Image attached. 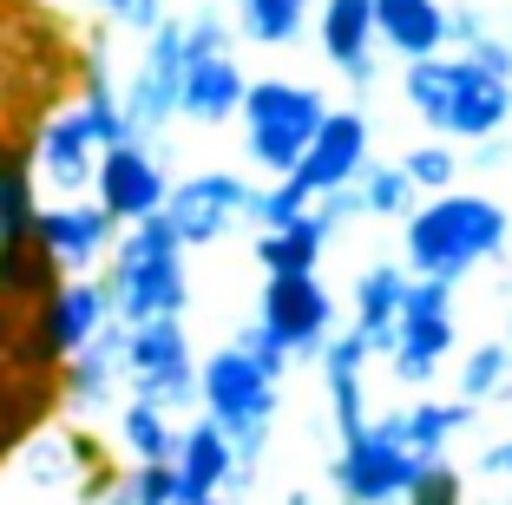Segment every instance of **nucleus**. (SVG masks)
Returning <instances> with one entry per match:
<instances>
[{
	"label": "nucleus",
	"instance_id": "nucleus-29",
	"mask_svg": "<svg viewBox=\"0 0 512 505\" xmlns=\"http://www.w3.org/2000/svg\"><path fill=\"white\" fill-rule=\"evenodd\" d=\"M401 178L414 184V197H440V191H460V171H467V158H460V145H440V138H427V145L401 151Z\"/></svg>",
	"mask_w": 512,
	"mask_h": 505
},
{
	"label": "nucleus",
	"instance_id": "nucleus-21",
	"mask_svg": "<svg viewBox=\"0 0 512 505\" xmlns=\"http://www.w3.org/2000/svg\"><path fill=\"white\" fill-rule=\"evenodd\" d=\"M375 7V46L394 60H427L447 53V7L440 0H368Z\"/></svg>",
	"mask_w": 512,
	"mask_h": 505
},
{
	"label": "nucleus",
	"instance_id": "nucleus-40",
	"mask_svg": "<svg viewBox=\"0 0 512 505\" xmlns=\"http://www.w3.org/2000/svg\"><path fill=\"white\" fill-rule=\"evenodd\" d=\"M467 505H512V486H506V492L493 486V492H486V499H467Z\"/></svg>",
	"mask_w": 512,
	"mask_h": 505
},
{
	"label": "nucleus",
	"instance_id": "nucleus-13",
	"mask_svg": "<svg viewBox=\"0 0 512 505\" xmlns=\"http://www.w3.org/2000/svg\"><path fill=\"white\" fill-rule=\"evenodd\" d=\"M165 191H171V171H165V151L158 145H138V138H125V145L99 151V171H92V204L106 210L112 223H145L165 210Z\"/></svg>",
	"mask_w": 512,
	"mask_h": 505
},
{
	"label": "nucleus",
	"instance_id": "nucleus-1",
	"mask_svg": "<svg viewBox=\"0 0 512 505\" xmlns=\"http://www.w3.org/2000/svg\"><path fill=\"white\" fill-rule=\"evenodd\" d=\"M512 243V217L486 191H440L401 217V269L421 283H460L480 263H499Z\"/></svg>",
	"mask_w": 512,
	"mask_h": 505
},
{
	"label": "nucleus",
	"instance_id": "nucleus-20",
	"mask_svg": "<svg viewBox=\"0 0 512 505\" xmlns=\"http://www.w3.org/2000/svg\"><path fill=\"white\" fill-rule=\"evenodd\" d=\"M171 473H178L184 499H217V492H230V479H237V453H230V440L211 427L204 414L178 420V453H171Z\"/></svg>",
	"mask_w": 512,
	"mask_h": 505
},
{
	"label": "nucleus",
	"instance_id": "nucleus-37",
	"mask_svg": "<svg viewBox=\"0 0 512 505\" xmlns=\"http://www.w3.org/2000/svg\"><path fill=\"white\" fill-rule=\"evenodd\" d=\"M473 473H480V479H499V486H512V433H499V440H486L480 453H473Z\"/></svg>",
	"mask_w": 512,
	"mask_h": 505
},
{
	"label": "nucleus",
	"instance_id": "nucleus-22",
	"mask_svg": "<svg viewBox=\"0 0 512 505\" xmlns=\"http://www.w3.org/2000/svg\"><path fill=\"white\" fill-rule=\"evenodd\" d=\"M329 243H335V230L322 223V210L309 204L302 217H289L283 230H256V269H263V276H316Z\"/></svg>",
	"mask_w": 512,
	"mask_h": 505
},
{
	"label": "nucleus",
	"instance_id": "nucleus-41",
	"mask_svg": "<svg viewBox=\"0 0 512 505\" xmlns=\"http://www.w3.org/2000/svg\"><path fill=\"white\" fill-rule=\"evenodd\" d=\"M197 505H243V499H230V492H217V499H197Z\"/></svg>",
	"mask_w": 512,
	"mask_h": 505
},
{
	"label": "nucleus",
	"instance_id": "nucleus-43",
	"mask_svg": "<svg viewBox=\"0 0 512 505\" xmlns=\"http://www.w3.org/2000/svg\"><path fill=\"white\" fill-rule=\"evenodd\" d=\"M506 348H512V322H506Z\"/></svg>",
	"mask_w": 512,
	"mask_h": 505
},
{
	"label": "nucleus",
	"instance_id": "nucleus-33",
	"mask_svg": "<svg viewBox=\"0 0 512 505\" xmlns=\"http://www.w3.org/2000/svg\"><path fill=\"white\" fill-rule=\"evenodd\" d=\"M309 210V197L296 191L289 178H270V184H256V204H250V223L256 230H283L289 217H302Z\"/></svg>",
	"mask_w": 512,
	"mask_h": 505
},
{
	"label": "nucleus",
	"instance_id": "nucleus-9",
	"mask_svg": "<svg viewBox=\"0 0 512 505\" xmlns=\"http://www.w3.org/2000/svg\"><path fill=\"white\" fill-rule=\"evenodd\" d=\"M178 79H184V33H178V14H165L145 33V53H138L132 79L119 86L125 132H132L138 145H158V138L178 125Z\"/></svg>",
	"mask_w": 512,
	"mask_h": 505
},
{
	"label": "nucleus",
	"instance_id": "nucleus-23",
	"mask_svg": "<svg viewBox=\"0 0 512 505\" xmlns=\"http://www.w3.org/2000/svg\"><path fill=\"white\" fill-rule=\"evenodd\" d=\"M473 414H480V407H467V401H427L421 394V401L401 407V446L421 466H434V460H447V446L473 427Z\"/></svg>",
	"mask_w": 512,
	"mask_h": 505
},
{
	"label": "nucleus",
	"instance_id": "nucleus-10",
	"mask_svg": "<svg viewBox=\"0 0 512 505\" xmlns=\"http://www.w3.org/2000/svg\"><path fill=\"white\" fill-rule=\"evenodd\" d=\"M92 171H99V138H92L79 99L53 105V112L33 125V145H27L33 191H53V204H66V197H86L92 191Z\"/></svg>",
	"mask_w": 512,
	"mask_h": 505
},
{
	"label": "nucleus",
	"instance_id": "nucleus-18",
	"mask_svg": "<svg viewBox=\"0 0 512 505\" xmlns=\"http://www.w3.org/2000/svg\"><path fill=\"white\" fill-rule=\"evenodd\" d=\"M243 92H250V73L237 66V53H217V60H184V79H178V119L184 125H217L237 119Z\"/></svg>",
	"mask_w": 512,
	"mask_h": 505
},
{
	"label": "nucleus",
	"instance_id": "nucleus-4",
	"mask_svg": "<svg viewBox=\"0 0 512 505\" xmlns=\"http://www.w3.org/2000/svg\"><path fill=\"white\" fill-rule=\"evenodd\" d=\"M329 119V99L322 86L309 79H250L237 105V125H243V158L263 171V178H289L309 151V138L322 132Z\"/></svg>",
	"mask_w": 512,
	"mask_h": 505
},
{
	"label": "nucleus",
	"instance_id": "nucleus-39",
	"mask_svg": "<svg viewBox=\"0 0 512 505\" xmlns=\"http://www.w3.org/2000/svg\"><path fill=\"white\" fill-rule=\"evenodd\" d=\"M473 164H480V171H499V164H512V138H506V132L480 138V145H473Z\"/></svg>",
	"mask_w": 512,
	"mask_h": 505
},
{
	"label": "nucleus",
	"instance_id": "nucleus-19",
	"mask_svg": "<svg viewBox=\"0 0 512 505\" xmlns=\"http://www.w3.org/2000/svg\"><path fill=\"white\" fill-rule=\"evenodd\" d=\"M407 276L401 263H368L362 276H355V289H348V309H355V335H362V348H368V361H388V348H394V315H401V302H407Z\"/></svg>",
	"mask_w": 512,
	"mask_h": 505
},
{
	"label": "nucleus",
	"instance_id": "nucleus-8",
	"mask_svg": "<svg viewBox=\"0 0 512 505\" xmlns=\"http://www.w3.org/2000/svg\"><path fill=\"white\" fill-rule=\"evenodd\" d=\"M460 348V309H453L447 283H407V302L394 315V348L388 368L401 387H434V374L447 368V355Z\"/></svg>",
	"mask_w": 512,
	"mask_h": 505
},
{
	"label": "nucleus",
	"instance_id": "nucleus-24",
	"mask_svg": "<svg viewBox=\"0 0 512 505\" xmlns=\"http://www.w3.org/2000/svg\"><path fill=\"white\" fill-rule=\"evenodd\" d=\"M112 446L125 453V466H171V453H178V420L145 407V401H125L119 420H112Z\"/></svg>",
	"mask_w": 512,
	"mask_h": 505
},
{
	"label": "nucleus",
	"instance_id": "nucleus-17",
	"mask_svg": "<svg viewBox=\"0 0 512 505\" xmlns=\"http://www.w3.org/2000/svg\"><path fill=\"white\" fill-rule=\"evenodd\" d=\"M316 46H322V60L348 79V92H375L381 86L375 7H368V0H316Z\"/></svg>",
	"mask_w": 512,
	"mask_h": 505
},
{
	"label": "nucleus",
	"instance_id": "nucleus-7",
	"mask_svg": "<svg viewBox=\"0 0 512 505\" xmlns=\"http://www.w3.org/2000/svg\"><path fill=\"white\" fill-rule=\"evenodd\" d=\"M250 204H256V184L243 178V171H224V164H211V171L171 178L165 210H158V217L171 223V237H178L184 250H211V243L237 237L243 223H250Z\"/></svg>",
	"mask_w": 512,
	"mask_h": 505
},
{
	"label": "nucleus",
	"instance_id": "nucleus-6",
	"mask_svg": "<svg viewBox=\"0 0 512 505\" xmlns=\"http://www.w3.org/2000/svg\"><path fill=\"white\" fill-rule=\"evenodd\" d=\"M414 473H421V460L401 446V407L368 414L362 440L335 446V460H329V486L342 505H401Z\"/></svg>",
	"mask_w": 512,
	"mask_h": 505
},
{
	"label": "nucleus",
	"instance_id": "nucleus-38",
	"mask_svg": "<svg viewBox=\"0 0 512 505\" xmlns=\"http://www.w3.org/2000/svg\"><path fill=\"white\" fill-rule=\"evenodd\" d=\"M467 60H480L486 66V73H499V79H512V40H506V33H486V40L480 46H473V53H467Z\"/></svg>",
	"mask_w": 512,
	"mask_h": 505
},
{
	"label": "nucleus",
	"instance_id": "nucleus-16",
	"mask_svg": "<svg viewBox=\"0 0 512 505\" xmlns=\"http://www.w3.org/2000/svg\"><path fill=\"white\" fill-rule=\"evenodd\" d=\"M60 401L73 420H99L125 407V322H106L73 361H60Z\"/></svg>",
	"mask_w": 512,
	"mask_h": 505
},
{
	"label": "nucleus",
	"instance_id": "nucleus-15",
	"mask_svg": "<svg viewBox=\"0 0 512 505\" xmlns=\"http://www.w3.org/2000/svg\"><path fill=\"white\" fill-rule=\"evenodd\" d=\"M106 322H112V309H106L99 276H60L33 302V348H40V361H73Z\"/></svg>",
	"mask_w": 512,
	"mask_h": 505
},
{
	"label": "nucleus",
	"instance_id": "nucleus-25",
	"mask_svg": "<svg viewBox=\"0 0 512 505\" xmlns=\"http://www.w3.org/2000/svg\"><path fill=\"white\" fill-rule=\"evenodd\" d=\"M453 401H467V407L512 401V348H506V335L467 348V361H460V374H453Z\"/></svg>",
	"mask_w": 512,
	"mask_h": 505
},
{
	"label": "nucleus",
	"instance_id": "nucleus-42",
	"mask_svg": "<svg viewBox=\"0 0 512 505\" xmlns=\"http://www.w3.org/2000/svg\"><path fill=\"white\" fill-rule=\"evenodd\" d=\"M283 505H316V499H309V492H289V499Z\"/></svg>",
	"mask_w": 512,
	"mask_h": 505
},
{
	"label": "nucleus",
	"instance_id": "nucleus-27",
	"mask_svg": "<svg viewBox=\"0 0 512 505\" xmlns=\"http://www.w3.org/2000/svg\"><path fill=\"white\" fill-rule=\"evenodd\" d=\"M33 210L40 191L27 178V158H0V256L33 250Z\"/></svg>",
	"mask_w": 512,
	"mask_h": 505
},
{
	"label": "nucleus",
	"instance_id": "nucleus-11",
	"mask_svg": "<svg viewBox=\"0 0 512 505\" xmlns=\"http://www.w3.org/2000/svg\"><path fill=\"white\" fill-rule=\"evenodd\" d=\"M256 322L270 328V342L289 355V368H302V361H316L322 342L335 335V296H329L322 276H263Z\"/></svg>",
	"mask_w": 512,
	"mask_h": 505
},
{
	"label": "nucleus",
	"instance_id": "nucleus-2",
	"mask_svg": "<svg viewBox=\"0 0 512 505\" xmlns=\"http://www.w3.org/2000/svg\"><path fill=\"white\" fill-rule=\"evenodd\" d=\"M407 112L440 138V145H480L512 125V79L486 73L467 53H427L401 66Z\"/></svg>",
	"mask_w": 512,
	"mask_h": 505
},
{
	"label": "nucleus",
	"instance_id": "nucleus-35",
	"mask_svg": "<svg viewBox=\"0 0 512 505\" xmlns=\"http://www.w3.org/2000/svg\"><path fill=\"white\" fill-rule=\"evenodd\" d=\"M92 7H99V14L112 20V27L138 33V40H145V33L158 27V20H165V0H92Z\"/></svg>",
	"mask_w": 512,
	"mask_h": 505
},
{
	"label": "nucleus",
	"instance_id": "nucleus-34",
	"mask_svg": "<svg viewBox=\"0 0 512 505\" xmlns=\"http://www.w3.org/2000/svg\"><path fill=\"white\" fill-rule=\"evenodd\" d=\"M493 33V14L480 0H447V53H473Z\"/></svg>",
	"mask_w": 512,
	"mask_h": 505
},
{
	"label": "nucleus",
	"instance_id": "nucleus-44",
	"mask_svg": "<svg viewBox=\"0 0 512 505\" xmlns=\"http://www.w3.org/2000/svg\"><path fill=\"white\" fill-rule=\"evenodd\" d=\"M302 7H309V0H302Z\"/></svg>",
	"mask_w": 512,
	"mask_h": 505
},
{
	"label": "nucleus",
	"instance_id": "nucleus-30",
	"mask_svg": "<svg viewBox=\"0 0 512 505\" xmlns=\"http://www.w3.org/2000/svg\"><path fill=\"white\" fill-rule=\"evenodd\" d=\"M355 197H362V217H381V223H401L407 210L421 204L414 184L401 178V164H362V178H355Z\"/></svg>",
	"mask_w": 512,
	"mask_h": 505
},
{
	"label": "nucleus",
	"instance_id": "nucleus-14",
	"mask_svg": "<svg viewBox=\"0 0 512 505\" xmlns=\"http://www.w3.org/2000/svg\"><path fill=\"white\" fill-rule=\"evenodd\" d=\"M368 151H375V125H368V112H362V105H342V112L329 105V119H322V132L309 138V151H302V164L289 171V184H296L309 204L329 197V191H348V184L362 178Z\"/></svg>",
	"mask_w": 512,
	"mask_h": 505
},
{
	"label": "nucleus",
	"instance_id": "nucleus-12",
	"mask_svg": "<svg viewBox=\"0 0 512 505\" xmlns=\"http://www.w3.org/2000/svg\"><path fill=\"white\" fill-rule=\"evenodd\" d=\"M112 243H119V223L92 204V197H66V204L46 197L33 210V256L53 276H92V269H106Z\"/></svg>",
	"mask_w": 512,
	"mask_h": 505
},
{
	"label": "nucleus",
	"instance_id": "nucleus-32",
	"mask_svg": "<svg viewBox=\"0 0 512 505\" xmlns=\"http://www.w3.org/2000/svg\"><path fill=\"white\" fill-rule=\"evenodd\" d=\"M401 505H467V479H460L453 460H434V466L414 473V486H407Z\"/></svg>",
	"mask_w": 512,
	"mask_h": 505
},
{
	"label": "nucleus",
	"instance_id": "nucleus-31",
	"mask_svg": "<svg viewBox=\"0 0 512 505\" xmlns=\"http://www.w3.org/2000/svg\"><path fill=\"white\" fill-rule=\"evenodd\" d=\"M178 33H184V60H217V53H237V27H230L224 7H191V14H178Z\"/></svg>",
	"mask_w": 512,
	"mask_h": 505
},
{
	"label": "nucleus",
	"instance_id": "nucleus-3",
	"mask_svg": "<svg viewBox=\"0 0 512 505\" xmlns=\"http://www.w3.org/2000/svg\"><path fill=\"white\" fill-rule=\"evenodd\" d=\"M106 309L112 322L138 328V322H165V315L191 309V269H184V243L171 237L165 217H145V223H125L119 243L106 256Z\"/></svg>",
	"mask_w": 512,
	"mask_h": 505
},
{
	"label": "nucleus",
	"instance_id": "nucleus-28",
	"mask_svg": "<svg viewBox=\"0 0 512 505\" xmlns=\"http://www.w3.org/2000/svg\"><path fill=\"white\" fill-rule=\"evenodd\" d=\"M92 505H191V499H184L171 466H125V473H112L106 486H99Z\"/></svg>",
	"mask_w": 512,
	"mask_h": 505
},
{
	"label": "nucleus",
	"instance_id": "nucleus-36",
	"mask_svg": "<svg viewBox=\"0 0 512 505\" xmlns=\"http://www.w3.org/2000/svg\"><path fill=\"white\" fill-rule=\"evenodd\" d=\"M237 348H243V355H250V361H256V368H263V374H276V381H283V374H289V355H283V348L270 342V328L256 322V315H250V322L237 328Z\"/></svg>",
	"mask_w": 512,
	"mask_h": 505
},
{
	"label": "nucleus",
	"instance_id": "nucleus-5",
	"mask_svg": "<svg viewBox=\"0 0 512 505\" xmlns=\"http://www.w3.org/2000/svg\"><path fill=\"white\" fill-rule=\"evenodd\" d=\"M125 401H145L171 420L197 414V348L184 315L125 328Z\"/></svg>",
	"mask_w": 512,
	"mask_h": 505
},
{
	"label": "nucleus",
	"instance_id": "nucleus-26",
	"mask_svg": "<svg viewBox=\"0 0 512 505\" xmlns=\"http://www.w3.org/2000/svg\"><path fill=\"white\" fill-rule=\"evenodd\" d=\"M230 27L250 46H296L309 33V7L302 0H237L230 7Z\"/></svg>",
	"mask_w": 512,
	"mask_h": 505
}]
</instances>
